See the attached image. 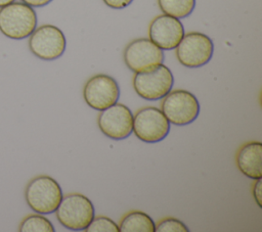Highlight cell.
Segmentation results:
<instances>
[{
    "label": "cell",
    "instance_id": "cell-1",
    "mask_svg": "<svg viewBox=\"0 0 262 232\" xmlns=\"http://www.w3.org/2000/svg\"><path fill=\"white\" fill-rule=\"evenodd\" d=\"M37 27L34 8L24 2H12L0 7V32L9 39L28 38Z\"/></svg>",
    "mask_w": 262,
    "mask_h": 232
},
{
    "label": "cell",
    "instance_id": "cell-5",
    "mask_svg": "<svg viewBox=\"0 0 262 232\" xmlns=\"http://www.w3.org/2000/svg\"><path fill=\"white\" fill-rule=\"evenodd\" d=\"M214 53L213 41L200 32H189L175 48L177 60L186 67L194 68L207 64Z\"/></svg>",
    "mask_w": 262,
    "mask_h": 232
},
{
    "label": "cell",
    "instance_id": "cell-6",
    "mask_svg": "<svg viewBox=\"0 0 262 232\" xmlns=\"http://www.w3.org/2000/svg\"><path fill=\"white\" fill-rule=\"evenodd\" d=\"M132 85L138 96L145 100H158L165 97L173 88L174 77L165 64L152 71L135 73Z\"/></svg>",
    "mask_w": 262,
    "mask_h": 232
},
{
    "label": "cell",
    "instance_id": "cell-20",
    "mask_svg": "<svg viewBox=\"0 0 262 232\" xmlns=\"http://www.w3.org/2000/svg\"><path fill=\"white\" fill-rule=\"evenodd\" d=\"M253 196L257 202V204L261 207L262 201H261V179H258L257 182L253 185Z\"/></svg>",
    "mask_w": 262,
    "mask_h": 232
},
{
    "label": "cell",
    "instance_id": "cell-21",
    "mask_svg": "<svg viewBox=\"0 0 262 232\" xmlns=\"http://www.w3.org/2000/svg\"><path fill=\"white\" fill-rule=\"evenodd\" d=\"M21 1L32 7H42L49 4L52 0H21Z\"/></svg>",
    "mask_w": 262,
    "mask_h": 232
},
{
    "label": "cell",
    "instance_id": "cell-17",
    "mask_svg": "<svg viewBox=\"0 0 262 232\" xmlns=\"http://www.w3.org/2000/svg\"><path fill=\"white\" fill-rule=\"evenodd\" d=\"M86 232H120L119 226L110 218L99 216L93 218L85 229Z\"/></svg>",
    "mask_w": 262,
    "mask_h": 232
},
{
    "label": "cell",
    "instance_id": "cell-19",
    "mask_svg": "<svg viewBox=\"0 0 262 232\" xmlns=\"http://www.w3.org/2000/svg\"><path fill=\"white\" fill-rule=\"evenodd\" d=\"M103 3L114 9H123L129 6L133 0H102Z\"/></svg>",
    "mask_w": 262,
    "mask_h": 232
},
{
    "label": "cell",
    "instance_id": "cell-11",
    "mask_svg": "<svg viewBox=\"0 0 262 232\" xmlns=\"http://www.w3.org/2000/svg\"><path fill=\"white\" fill-rule=\"evenodd\" d=\"M97 125L106 137L122 140L132 133L133 114L127 105L117 102L101 110L97 118Z\"/></svg>",
    "mask_w": 262,
    "mask_h": 232
},
{
    "label": "cell",
    "instance_id": "cell-3",
    "mask_svg": "<svg viewBox=\"0 0 262 232\" xmlns=\"http://www.w3.org/2000/svg\"><path fill=\"white\" fill-rule=\"evenodd\" d=\"M57 221L73 231L85 230L94 218L92 201L81 193H70L62 199L55 211Z\"/></svg>",
    "mask_w": 262,
    "mask_h": 232
},
{
    "label": "cell",
    "instance_id": "cell-2",
    "mask_svg": "<svg viewBox=\"0 0 262 232\" xmlns=\"http://www.w3.org/2000/svg\"><path fill=\"white\" fill-rule=\"evenodd\" d=\"M62 196V191L57 181L47 175L33 178L25 189V198L30 208L42 215L54 213Z\"/></svg>",
    "mask_w": 262,
    "mask_h": 232
},
{
    "label": "cell",
    "instance_id": "cell-12",
    "mask_svg": "<svg viewBox=\"0 0 262 232\" xmlns=\"http://www.w3.org/2000/svg\"><path fill=\"white\" fill-rule=\"evenodd\" d=\"M184 36V28L179 18L161 14L148 27V39L162 50L175 49Z\"/></svg>",
    "mask_w": 262,
    "mask_h": 232
},
{
    "label": "cell",
    "instance_id": "cell-18",
    "mask_svg": "<svg viewBox=\"0 0 262 232\" xmlns=\"http://www.w3.org/2000/svg\"><path fill=\"white\" fill-rule=\"evenodd\" d=\"M157 232H188L186 225L176 218H166L156 225Z\"/></svg>",
    "mask_w": 262,
    "mask_h": 232
},
{
    "label": "cell",
    "instance_id": "cell-16",
    "mask_svg": "<svg viewBox=\"0 0 262 232\" xmlns=\"http://www.w3.org/2000/svg\"><path fill=\"white\" fill-rule=\"evenodd\" d=\"M20 232H54L52 223L42 214H32L23 219L18 226Z\"/></svg>",
    "mask_w": 262,
    "mask_h": 232
},
{
    "label": "cell",
    "instance_id": "cell-4",
    "mask_svg": "<svg viewBox=\"0 0 262 232\" xmlns=\"http://www.w3.org/2000/svg\"><path fill=\"white\" fill-rule=\"evenodd\" d=\"M161 103V110L169 121L176 126H185L196 120L200 113V103L189 91L171 90Z\"/></svg>",
    "mask_w": 262,
    "mask_h": 232
},
{
    "label": "cell",
    "instance_id": "cell-22",
    "mask_svg": "<svg viewBox=\"0 0 262 232\" xmlns=\"http://www.w3.org/2000/svg\"><path fill=\"white\" fill-rule=\"evenodd\" d=\"M12 2H14V0H0V7L8 5V4L12 3Z\"/></svg>",
    "mask_w": 262,
    "mask_h": 232
},
{
    "label": "cell",
    "instance_id": "cell-10",
    "mask_svg": "<svg viewBox=\"0 0 262 232\" xmlns=\"http://www.w3.org/2000/svg\"><path fill=\"white\" fill-rule=\"evenodd\" d=\"M83 97L87 105L101 111L118 102L120 88L114 78L104 74H98L91 77L85 83Z\"/></svg>",
    "mask_w": 262,
    "mask_h": 232
},
{
    "label": "cell",
    "instance_id": "cell-7",
    "mask_svg": "<svg viewBox=\"0 0 262 232\" xmlns=\"http://www.w3.org/2000/svg\"><path fill=\"white\" fill-rule=\"evenodd\" d=\"M132 132L143 142L156 143L167 137L170 132V123L161 109L146 106L133 115Z\"/></svg>",
    "mask_w": 262,
    "mask_h": 232
},
{
    "label": "cell",
    "instance_id": "cell-9",
    "mask_svg": "<svg viewBox=\"0 0 262 232\" xmlns=\"http://www.w3.org/2000/svg\"><path fill=\"white\" fill-rule=\"evenodd\" d=\"M124 61L134 73L149 72L164 62V52L147 38L131 41L124 50Z\"/></svg>",
    "mask_w": 262,
    "mask_h": 232
},
{
    "label": "cell",
    "instance_id": "cell-13",
    "mask_svg": "<svg viewBox=\"0 0 262 232\" xmlns=\"http://www.w3.org/2000/svg\"><path fill=\"white\" fill-rule=\"evenodd\" d=\"M261 154L262 143L259 141H251L242 145L236 153L238 170L250 179H261Z\"/></svg>",
    "mask_w": 262,
    "mask_h": 232
},
{
    "label": "cell",
    "instance_id": "cell-8",
    "mask_svg": "<svg viewBox=\"0 0 262 232\" xmlns=\"http://www.w3.org/2000/svg\"><path fill=\"white\" fill-rule=\"evenodd\" d=\"M67 47L66 36L53 25H42L34 30L29 38L30 51L43 60L60 57Z\"/></svg>",
    "mask_w": 262,
    "mask_h": 232
},
{
    "label": "cell",
    "instance_id": "cell-14",
    "mask_svg": "<svg viewBox=\"0 0 262 232\" xmlns=\"http://www.w3.org/2000/svg\"><path fill=\"white\" fill-rule=\"evenodd\" d=\"M119 228L120 232H155L156 224L147 214L132 211L122 218Z\"/></svg>",
    "mask_w": 262,
    "mask_h": 232
},
{
    "label": "cell",
    "instance_id": "cell-15",
    "mask_svg": "<svg viewBox=\"0 0 262 232\" xmlns=\"http://www.w3.org/2000/svg\"><path fill=\"white\" fill-rule=\"evenodd\" d=\"M158 5L164 14L180 19L193 11L195 0H158Z\"/></svg>",
    "mask_w": 262,
    "mask_h": 232
}]
</instances>
